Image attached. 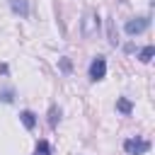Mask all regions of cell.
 Returning <instances> with one entry per match:
<instances>
[{"label":"cell","instance_id":"cell-1","mask_svg":"<svg viewBox=\"0 0 155 155\" xmlns=\"http://www.w3.org/2000/svg\"><path fill=\"white\" fill-rule=\"evenodd\" d=\"M80 31H82L85 39H90V36H94V34L99 31V15H97L94 10H90V12L82 17V22H80Z\"/></svg>","mask_w":155,"mask_h":155},{"label":"cell","instance_id":"cell-2","mask_svg":"<svg viewBox=\"0 0 155 155\" xmlns=\"http://www.w3.org/2000/svg\"><path fill=\"white\" fill-rule=\"evenodd\" d=\"M148 27H150V17L143 15V17H133V19H128V22L124 24V31H126L128 36H138V34H143Z\"/></svg>","mask_w":155,"mask_h":155},{"label":"cell","instance_id":"cell-3","mask_svg":"<svg viewBox=\"0 0 155 155\" xmlns=\"http://www.w3.org/2000/svg\"><path fill=\"white\" fill-rule=\"evenodd\" d=\"M87 75H90V80H92V82L104 80V75H107V58H104V56H94V58H92V63H90Z\"/></svg>","mask_w":155,"mask_h":155},{"label":"cell","instance_id":"cell-4","mask_svg":"<svg viewBox=\"0 0 155 155\" xmlns=\"http://www.w3.org/2000/svg\"><path fill=\"white\" fill-rule=\"evenodd\" d=\"M124 150H126V155H145V153L150 150V140L126 138V140H124Z\"/></svg>","mask_w":155,"mask_h":155},{"label":"cell","instance_id":"cell-5","mask_svg":"<svg viewBox=\"0 0 155 155\" xmlns=\"http://www.w3.org/2000/svg\"><path fill=\"white\" fill-rule=\"evenodd\" d=\"M7 2H10V10L15 15H19V17H27L29 15V2L27 0H7Z\"/></svg>","mask_w":155,"mask_h":155},{"label":"cell","instance_id":"cell-6","mask_svg":"<svg viewBox=\"0 0 155 155\" xmlns=\"http://www.w3.org/2000/svg\"><path fill=\"white\" fill-rule=\"evenodd\" d=\"M19 121L24 124V128H27V131H31V128L36 126V114H34V111H29V109H24V111L19 114Z\"/></svg>","mask_w":155,"mask_h":155},{"label":"cell","instance_id":"cell-7","mask_svg":"<svg viewBox=\"0 0 155 155\" xmlns=\"http://www.w3.org/2000/svg\"><path fill=\"white\" fill-rule=\"evenodd\" d=\"M116 111H121L124 116H131V114H133V104H131V99L119 97V99H116Z\"/></svg>","mask_w":155,"mask_h":155},{"label":"cell","instance_id":"cell-8","mask_svg":"<svg viewBox=\"0 0 155 155\" xmlns=\"http://www.w3.org/2000/svg\"><path fill=\"white\" fill-rule=\"evenodd\" d=\"M153 56H155V46H143V48L138 51V61H140V63H150Z\"/></svg>","mask_w":155,"mask_h":155},{"label":"cell","instance_id":"cell-9","mask_svg":"<svg viewBox=\"0 0 155 155\" xmlns=\"http://www.w3.org/2000/svg\"><path fill=\"white\" fill-rule=\"evenodd\" d=\"M34 155H51V145H48V140H39L36 143V148H34Z\"/></svg>","mask_w":155,"mask_h":155},{"label":"cell","instance_id":"cell-10","mask_svg":"<svg viewBox=\"0 0 155 155\" xmlns=\"http://www.w3.org/2000/svg\"><path fill=\"white\" fill-rule=\"evenodd\" d=\"M107 34H109V44L111 46H119V36H116V29H114V22L111 19L107 22Z\"/></svg>","mask_w":155,"mask_h":155},{"label":"cell","instance_id":"cell-11","mask_svg":"<svg viewBox=\"0 0 155 155\" xmlns=\"http://www.w3.org/2000/svg\"><path fill=\"white\" fill-rule=\"evenodd\" d=\"M58 119H61V109H58V107H51V109H48V126L56 128Z\"/></svg>","mask_w":155,"mask_h":155},{"label":"cell","instance_id":"cell-12","mask_svg":"<svg viewBox=\"0 0 155 155\" xmlns=\"http://www.w3.org/2000/svg\"><path fill=\"white\" fill-rule=\"evenodd\" d=\"M0 102H5V104H12V102H15V94H12V90H2V92H0Z\"/></svg>","mask_w":155,"mask_h":155},{"label":"cell","instance_id":"cell-13","mask_svg":"<svg viewBox=\"0 0 155 155\" xmlns=\"http://www.w3.org/2000/svg\"><path fill=\"white\" fill-rule=\"evenodd\" d=\"M70 68H73L70 61H68V58H61V70H63V73H70Z\"/></svg>","mask_w":155,"mask_h":155},{"label":"cell","instance_id":"cell-14","mask_svg":"<svg viewBox=\"0 0 155 155\" xmlns=\"http://www.w3.org/2000/svg\"><path fill=\"white\" fill-rule=\"evenodd\" d=\"M0 75H7V65H5V63L0 65Z\"/></svg>","mask_w":155,"mask_h":155}]
</instances>
